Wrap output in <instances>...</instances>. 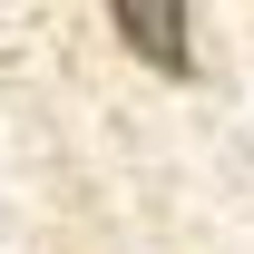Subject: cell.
<instances>
[{
    "label": "cell",
    "instance_id": "6da1fadb",
    "mask_svg": "<svg viewBox=\"0 0 254 254\" xmlns=\"http://www.w3.org/2000/svg\"><path fill=\"white\" fill-rule=\"evenodd\" d=\"M108 20L157 78H186V0H108Z\"/></svg>",
    "mask_w": 254,
    "mask_h": 254
}]
</instances>
